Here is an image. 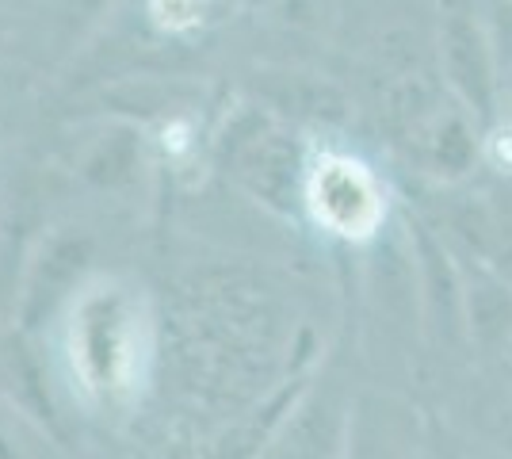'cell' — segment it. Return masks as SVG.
<instances>
[{"instance_id":"obj_3","label":"cell","mask_w":512,"mask_h":459,"mask_svg":"<svg viewBox=\"0 0 512 459\" xmlns=\"http://www.w3.org/2000/svg\"><path fill=\"white\" fill-rule=\"evenodd\" d=\"M436 58H440V81L451 96L486 131L501 123V66L490 27L474 0H440Z\"/></svg>"},{"instance_id":"obj_8","label":"cell","mask_w":512,"mask_h":459,"mask_svg":"<svg viewBox=\"0 0 512 459\" xmlns=\"http://www.w3.org/2000/svg\"><path fill=\"white\" fill-rule=\"evenodd\" d=\"M299 153L283 134H256L241 153V180L272 207H287L299 196Z\"/></svg>"},{"instance_id":"obj_2","label":"cell","mask_w":512,"mask_h":459,"mask_svg":"<svg viewBox=\"0 0 512 459\" xmlns=\"http://www.w3.org/2000/svg\"><path fill=\"white\" fill-rule=\"evenodd\" d=\"M73 372L92 398L119 402L142 379V318L123 295H92L73 322Z\"/></svg>"},{"instance_id":"obj_7","label":"cell","mask_w":512,"mask_h":459,"mask_svg":"<svg viewBox=\"0 0 512 459\" xmlns=\"http://www.w3.org/2000/svg\"><path fill=\"white\" fill-rule=\"evenodd\" d=\"M459 414V421H444L459 433L470 459H512V387L482 375V387L463 394Z\"/></svg>"},{"instance_id":"obj_4","label":"cell","mask_w":512,"mask_h":459,"mask_svg":"<svg viewBox=\"0 0 512 459\" xmlns=\"http://www.w3.org/2000/svg\"><path fill=\"white\" fill-rule=\"evenodd\" d=\"M306 203L325 234L341 241H371L386 226L383 180L356 157H325L306 176Z\"/></svg>"},{"instance_id":"obj_9","label":"cell","mask_w":512,"mask_h":459,"mask_svg":"<svg viewBox=\"0 0 512 459\" xmlns=\"http://www.w3.org/2000/svg\"><path fill=\"white\" fill-rule=\"evenodd\" d=\"M425 459H470L459 433L451 429L444 414H428V437H425Z\"/></svg>"},{"instance_id":"obj_5","label":"cell","mask_w":512,"mask_h":459,"mask_svg":"<svg viewBox=\"0 0 512 459\" xmlns=\"http://www.w3.org/2000/svg\"><path fill=\"white\" fill-rule=\"evenodd\" d=\"M463 268V299H467V337L474 372L512 387V287L478 264Z\"/></svg>"},{"instance_id":"obj_1","label":"cell","mask_w":512,"mask_h":459,"mask_svg":"<svg viewBox=\"0 0 512 459\" xmlns=\"http://www.w3.org/2000/svg\"><path fill=\"white\" fill-rule=\"evenodd\" d=\"M421 219L459 261L478 264L512 287V176L432 188V203Z\"/></svg>"},{"instance_id":"obj_6","label":"cell","mask_w":512,"mask_h":459,"mask_svg":"<svg viewBox=\"0 0 512 459\" xmlns=\"http://www.w3.org/2000/svg\"><path fill=\"white\" fill-rule=\"evenodd\" d=\"M428 414L398 394L363 391L352 406L344 459H425Z\"/></svg>"}]
</instances>
